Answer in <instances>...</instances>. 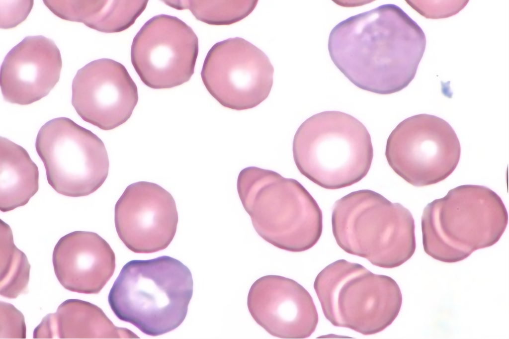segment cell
<instances>
[{
    "instance_id": "ffe728a7",
    "label": "cell",
    "mask_w": 509,
    "mask_h": 339,
    "mask_svg": "<svg viewBox=\"0 0 509 339\" xmlns=\"http://www.w3.org/2000/svg\"><path fill=\"white\" fill-rule=\"evenodd\" d=\"M178 10L188 9L196 18L211 25H230L244 19L254 9V0H163Z\"/></svg>"
},
{
    "instance_id": "6da1fadb",
    "label": "cell",
    "mask_w": 509,
    "mask_h": 339,
    "mask_svg": "<svg viewBox=\"0 0 509 339\" xmlns=\"http://www.w3.org/2000/svg\"><path fill=\"white\" fill-rule=\"evenodd\" d=\"M425 44L419 25L398 6L385 4L336 25L328 50L336 67L355 85L388 94L413 80Z\"/></svg>"
},
{
    "instance_id": "4fadbf2b",
    "label": "cell",
    "mask_w": 509,
    "mask_h": 339,
    "mask_svg": "<svg viewBox=\"0 0 509 339\" xmlns=\"http://www.w3.org/2000/svg\"><path fill=\"white\" fill-rule=\"evenodd\" d=\"M72 91L71 102L79 115L104 130L128 120L138 100L137 87L125 67L107 58L79 70Z\"/></svg>"
},
{
    "instance_id": "9c48e42d",
    "label": "cell",
    "mask_w": 509,
    "mask_h": 339,
    "mask_svg": "<svg viewBox=\"0 0 509 339\" xmlns=\"http://www.w3.org/2000/svg\"><path fill=\"white\" fill-rule=\"evenodd\" d=\"M460 154L459 141L450 125L426 114L401 122L388 138L385 150L390 167L415 186L446 178L457 166Z\"/></svg>"
},
{
    "instance_id": "7a4b0ae2",
    "label": "cell",
    "mask_w": 509,
    "mask_h": 339,
    "mask_svg": "<svg viewBox=\"0 0 509 339\" xmlns=\"http://www.w3.org/2000/svg\"><path fill=\"white\" fill-rule=\"evenodd\" d=\"M193 285L189 268L174 258L163 255L132 260L121 269L108 302L119 319L147 335L156 337L183 322Z\"/></svg>"
},
{
    "instance_id": "ba28073f",
    "label": "cell",
    "mask_w": 509,
    "mask_h": 339,
    "mask_svg": "<svg viewBox=\"0 0 509 339\" xmlns=\"http://www.w3.org/2000/svg\"><path fill=\"white\" fill-rule=\"evenodd\" d=\"M49 184L70 197L88 195L107 177L109 160L102 140L67 117L53 119L40 129L35 142Z\"/></svg>"
},
{
    "instance_id": "8992f818",
    "label": "cell",
    "mask_w": 509,
    "mask_h": 339,
    "mask_svg": "<svg viewBox=\"0 0 509 339\" xmlns=\"http://www.w3.org/2000/svg\"><path fill=\"white\" fill-rule=\"evenodd\" d=\"M293 154L301 173L329 189L359 181L373 157L366 127L353 116L338 111L322 112L303 122L294 135Z\"/></svg>"
},
{
    "instance_id": "52a82bcc",
    "label": "cell",
    "mask_w": 509,
    "mask_h": 339,
    "mask_svg": "<svg viewBox=\"0 0 509 339\" xmlns=\"http://www.w3.org/2000/svg\"><path fill=\"white\" fill-rule=\"evenodd\" d=\"M314 288L326 319L364 335L379 333L400 311V288L391 277L357 263L339 259L317 275Z\"/></svg>"
},
{
    "instance_id": "ac0fdd59",
    "label": "cell",
    "mask_w": 509,
    "mask_h": 339,
    "mask_svg": "<svg viewBox=\"0 0 509 339\" xmlns=\"http://www.w3.org/2000/svg\"><path fill=\"white\" fill-rule=\"evenodd\" d=\"M39 171L27 152L0 137V210L5 212L23 206L37 192Z\"/></svg>"
},
{
    "instance_id": "d6986e66",
    "label": "cell",
    "mask_w": 509,
    "mask_h": 339,
    "mask_svg": "<svg viewBox=\"0 0 509 339\" xmlns=\"http://www.w3.org/2000/svg\"><path fill=\"white\" fill-rule=\"evenodd\" d=\"M30 268L26 256L13 243L10 227L0 220V295L12 299L24 292Z\"/></svg>"
},
{
    "instance_id": "5bb4252c",
    "label": "cell",
    "mask_w": 509,
    "mask_h": 339,
    "mask_svg": "<svg viewBox=\"0 0 509 339\" xmlns=\"http://www.w3.org/2000/svg\"><path fill=\"white\" fill-rule=\"evenodd\" d=\"M247 305L254 321L281 339H306L315 331L318 314L309 293L295 280L268 275L249 290Z\"/></svg>"
},
{
    "instance_id": "8fae6325",
    "label": "cell",
    "mask_w": 509,
    "mask_h": 339,
    "mask_svg": "<svg viewBox=\"0 0 509 339\" xmlns=\"http://www.w3.org/2000/svg\"><path fill=\"white\" fill-rule=\"evenodd\" d=\"M198 39L178 18L160 14L148 20L134 37L131 62L141 81L154 89L187 82L194 74Z\"/></svg>"
},
{
    "instance_id": "30bf717a",
    "label": "cell",
    "mask_w": 509,
    "mask_h": 339,
    "mask_svg": "<svg viewBox=\"0 0 509 339\" xmlns=\"http://www.w3.org/2000/svg\"><path fill=\"white\" fill-rule=\"evenodd\" d=\"M273 72L263 52L237 37L212 47L201 76L207 90L222 105L242 110L254 108L267 97Z\"/></svg>"
},
{
    "instance_id": "44dd1931",
    "label": "cell",
    "mask_w": 509,
    "mask_h": 339,
    "mask_svg": "<svg viewBox=\"0 0 509 339\" xmlns=\"http://www.w3.org/2000/svg\"><path fill=\"white\" fill-rule=\"evenodd\" d=\"M26 327L22 314L12 305L0 301V339H25Z\"/></svg>"
},
{
    "instance_id": "277c9868",
    "label": "cell",
    "mask_w": 509,
    "mask_h": 339,
    "mask_svg": "<svg viewBox=\"0 0 509 339\" xmlns=\"http://www.w3.org/2000/svg\"><path fill=\"white\" fill-rule=\"evenodd\" d=\"M508 222L505 205L495 192L482 185H460L424 208V250L442 261H459L497 243Z\"/></svg>"
},
{
    "instance_id": "9a60e30c",
    "label": "cell",
    "mask_w": 509,
    "mask_h": 339,
    "mask_svg": "<svg viewBox=\"0 0 509 339\" xmlns=\"http://www.w3.org/2000/svg\"><path fill=\"white\" fill-rule=\"evenodd\" d=\"M62 59L54 42L29 36L12 48L1 64L0 84L5 100L27 105L46 96L60 79Z\"/></svg>"
},
{
    "instance_id": "2e32d148",
    "label": "cell",
    "mask_w": 509,
    "mask_h": 339,
    "mask_svg": "<svg viewBox=\"0 0 509 339\" xmlns=\"http://www.w3.org/2000/svg\"><path fill=\"white\" fill-rule=\"evenodd\" d=\"M52 261L60 284L80 293H98L115 268V254L109 244L88 231H75L62 237L55 246Z\"/></svg>"
},
{
    "instance_id": "7c38bea8",
    "label": "cell",
    "mask_w": 509,
    "mask_h": 339,
    "mask_svg": "<svg viewBox=\"0 0 509 339\" xmlns=\"http://www.w3.org/2000/svg\"><path fill=\"white\" fill-rule=\"evenodd\" d=\"M117 234L136 253L148 254L166 249L176 233L178 214L168 191L150 182L128 185L114 209Z\"/></svg>"
},
{
    "instance_id": "5b68a950",
    "label": "cell",
    "mask_w": 509,
    "mask_h": 339,
    "mask_svg": "<svg viewBox=\"0 0 509 339\" xmlns=\"http://www.w3.org/2000/svg\"><path fill=\"white\" fill-rule=\"evenodd\" d=\"M332 225L341 249L380 267L400 266L416 249L411 213L373 190L353 191L336 201Z\"/></svg>"
},
{
    "instance_id": "e0dca14e",
    "label": "cell",
    "mask_w": 509,
    "mask_h": 339,
    "mask_svg": "<svg viewBox=\"0 0 509 339\" xmlns=\"http://www.w3.org/2000/svg\"><path fill=\"white\" fill-rule=\"evenodd\" d=\"M34 339H137L131 331L114 325L103 311L89 302L75 299L63 302L56 313L42 319Z\"/></svg>"
},
{
    "instance_id": "3957f363",
    "label": "cell",
    "mask_w": 509,
    "mask_h": 339,
    "mask_svg": "<svg viewBox=\"0 0 509 339\" xmlns=\"http://www.w3.org/2000/svg\"><path fill=\"white\" fill-rule=\"evenodd\" d=\"M237 190L255 230L272 245L300 252L311 248L320 238L322 211L297 180L249 167L239 173Z\"/></svg>"
}]
</instances>
